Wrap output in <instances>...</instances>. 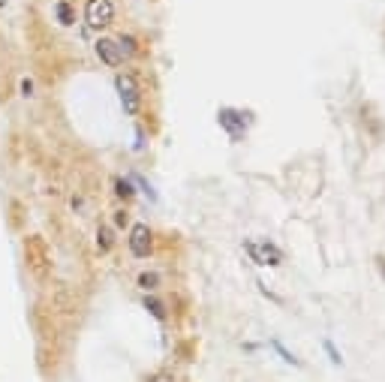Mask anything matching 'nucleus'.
Returning <instances> with one entry per match:
<instances>
[{"label":"nucleus","mask_w":385,"mask_h":382,"mask_svg":"<svg viewBox=\"0 0 385 382\" xmlns=\"http://www.w3.org/2000/svg\"><path fill=\"white\" fill-rule=\"evenodd\" d=\"M115 88H117V97H121V106L126 115H139V106H142V94H139V85H136L133 76H117L115 78Z\"/></svg>","instance_id":"obj_1"},{"label":"nucleus","mask_w":385,"mask_h":382,"mask_svg":"<svg viewBox=\"0 0 385 382\" xmlns=\"http://www.w3.org/2000/svg\"><path fill=\"white\" fill-rule=\"evenodd\" d=\"M244 250L250 253V259L256 262V265H280L283 262V250L274 247V244H268V241H247Z\"/></svg>","instance_id":"obj_2"},{"label":"nucleus","mask_w":385,"mask_h":382,"mask_svg":"<svg viewBox=\"0 0 385 382\" xmlns=\"http://www.w3.org/2000/svg\"><path fill=\"white\" fill-rule=\"evenodd\" d=\"M85 18H88L90 27H97V31H99V27H108V24H112V18H115L112 0H88Z\"/></svg>","instance_id":"obj_3"},{"label":"nucleus","mask_w":385,"mask_h":382,"mask_svg":"<svg viewBox=\"0 0 385 382\" xmlns=\"http://www.w3.org/2000/svg\"><path fill=\"white\" fill-rule=\"evenodd\" d=\"M217 121H220V126H223V130L232 135V139L238 142L244 135V130H247V115L244 112H235V108H220L217 112Z\"/></svg>","instance_id":"obj_4"},{"label":"nucleus","mask_w":385,"mask_h":382,"mask_svg":"<svg viewBox=\"0 0 385 382\" xmlns=\"http://www.w3.org/2000/svg\"><path fill=\"white\" fill-rule=\"evenodd\" d=\"M130 250H133V256H139V259H145L151 253V229L145 223H136L133 226V232H130Z\"/></svg>","instance_id":"obj_5"},{"label":"nucleus","mask_w":385,"mask_h":382,"mask_svg":"<svg viewBox=\"0 0 385 382\" xmlns=\"http://www.w3.org/2000/svg\"><path fill=\"white\" fill-rule=\"evenodd\" d=\"M97 54L99 60L106 63V67H121L124 63V54H121V45H117V40H97Z\"/></svg>","instance_id":"obj_6"},{"label":"nucleus","mask_w":385,"mask_h":382,"mask_svg":"<svg viewBox=\"0 0 385 382\" xmlns=\"http://www.w3.org/2000/svg\"><path fill=\"white\" fill-rule=\"evenodd\" d=\"M54 13H58V22H60L63 27H69L72 22H76V13H72V6L67 3V0H60V3L54 6Z\"/></svg>","instance_id":"obj_7"},{"label":"nucleus","mask_w":385,"mask_h":382,"mask_svg":"<svg viewBox=\"0 0 385 382\" xmlns=\"http://www.w3.org/2000/svg\"><path fill=\"white\" fill-rule=\"evenodd\" d=\"M97 247H99V253H108V250H112V229L99 226V232H97Z\"/></svg>","instance_id":"obj_8"},{"label":"nucleus","mask_w":385,"mask_h":382,"mask_svg":"<svg viewBox=\"0 0 385 382\" xmlns=\"http://www.w3.org/2000/svg\"><path fill=\"white\" fill-rule=\"evenodd\" d=\"M145 310H148L151 316H154V319H166V310H163V304L157 301V298H145Z\"/></svg>","instance_id":"obj_9"},{"label":"nucleus","mask_w":385,"mask_h":382,"mask_svg":"<svg viewBox=\"0 0 385 382\" xmlns=\"http://www.w3.org/2000/svg\"><path fill=\"white\" fill-rule=\"evenodd\" d=\"M115 193L121 196V199H133L136 190H133V184H130L126 178H117V181H115Z\"/></svg>","instance_id":"obj_10"},{"label":"nucleus","mask_w":385,"mask_h":382,"mask_svg":"<svg viewBox=\"0 0 385 382\" xmlns=\"http://www.w3.org/2000/svg\"><path fill=\"white\" fill-rule=\"evenodd\" d=\"M271 347H274V349H277V352H280V358H283V361H286V365H295V367H301V361H298L295 356H292V352H289L286 347H283V343H280V340H274V343H271Z\"/></svg>","instance_id":"obj_11"},{"label":"nucleus","mask_w":385,"mask_h":382,"mask_svg":"<svg viewBox=\"0 0 385 382\" xmlns=\"http://www.w3.org/2000/svg\"><path fill=\"white\" fill-rule=\"evenodd\" d=\"M157 283H160V277L154 274V271H151V274H148V271H145V274H139V286L145 289V292H148V289H157Z\"/></svg>","instance_id":"obj_12"},{"label":"nucleus","mask_w":385,"mask_h":382,"mask_svg":"<svg viewBox=\"0 0 385 382\" xmlns=\"http://www.w3.org/2000/svg\"><path fill=\"white\" fill-rule=\"evenodd\" d=\"M117 45H121V54H124V58H130V54L136 51V42H133V36H121V40H117Z\"/></svg>","instance_id":"obj_13"},{"label":"nucleus","mask_w":385,"mask_h":382,"mask_svg":"<svg viewBox=\"0 0 385 382\" xmlns=\"http://www.w3.org/2000/svg\"><path fill=\"white\" fill-rule=\"evenodd\" d=\"M325 352H328V356H331V361H334V365H343L341 352H337V349H334V343H331V340H325Z\"/></svg>","instance_id":"obj_14"},{"label":"nucleus","mask_w":385,"mask_h":382,"mask_svg":"<svg viewBox=\"0 0 385 382\" xmlns=\"http://www.w3.org/2000/svg\"><path fill=\"white\" fill-rule=\"evenodd\" d=\"M148 382H175V376H172L169 370H160V374H154Z\"/></svg>","instance_id":"obj_15"},{"label":"nucleus","mask_w":385,"mask_h":382,"mask_svg":"<svg viewBox=\"0 0 385 382\" xmlns=\"http://www.w3.org/2000/svg\"><path fill=\"white\" fill-rule=\"evenodd\" d=\"M115 223H117V226H126V223H130V214H126V211H117V214H115Z\"/></svg>","instance_id":"obj_16"},{"label":"nucleus","mask_w":385,"mask_h":382,"mask_svg":"<svg viewBox=\"0 0 385 382\" xmlns=\"http://www.w3.org/2000/svg\"><path fill=\"white\" fill-rule=\"evenodd\" d=\"M22 94H24V97H31V94H33V81H31V78H24V81H22Z\"/></svg>","instance_id":"obj_17"},{"label":"nucleus","mask_w":385,"mask_h":382,"mask_svg":"<svg viewBox=\"0 0 385 382\" xmlns=\"http://www.w3.org/2000/svg\"><path fill=\"white\" fill-rule=\"evenodd\" d=\"M377 265H379V274L385 277V256H379V259H377Z\"/></svg>","instance_id":"obj_18"},{"label":"nucleus","mask_w":385,"mask_h":382,"mask_svg":"<svg viewBox=\"0 0 385 382\" xmlns=\"http://www.w3.org/2000/svg\"><path fill=\"white\" fill-rule=\"evenodd\" d=\"M3 3H6V0H0V6H3Z\"/></svg>","instance_id":"obj_19"}]
</instances>
